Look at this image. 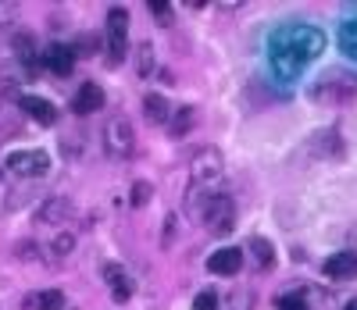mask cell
Segmentation results:
<instances>
[{"label":"cell","mask_w":357,"mask_h":310,"mask_svg":"<svg viewBox=\"0 0 357 310\" xmlns=\"http://www.w3.org/2000/svg\"><path fill=\"white\" fill-rule=\"evenodd\" d=\"M279 310H307V303L301 296H282L279 300Z\"/></svg>","instance_id":"26"},{"label":"cell","mask_w":357,"mask_h":310,"mask_svg":"<svg viewBox=\"0 0 357 310\" xmlns=\"http://www.w3.org/2000/svg\"><path fill=\"white\" fill-rule=\"evenodd\" d=\"M325 47V36L311 25H286L272 36V68L286 79L301 75V68L311 57H318Z\"/></svg>","instance_id":"1"},{"label":"cell","mask_w":357,"mask_h":310,"mask_svg":"<svg viewBox=\"0 0 357 310\" xmlns=\"http://www.w3.org/2000/svg\"><path fill=\"white\" fill-rule=\"evenodd\" d=\"M72 250H75V235H68V232H61V235L50 242V254L54 257H68Z\"/></svg>","instance_id":"21"},{"label":"cell","mask_w":357,"mask_h":310,"mask_svg":"<svg viewBox=\"0 0 357 310\" xmlns=\"http://www.w3.org/2000/svg\"><path fill=\"white\" fill-rule=\"evenodd\" d=\"M243 268V250H236V246H222L207 257V271L211 274H236Z\"/></svg>","instance_id":"9"},{"label":"cell","mask_w":357,"mask_h":310,"mask_svg":"<svg viewBox=\"0 0 357 310\" xmlns=\"http://www.w3.org/2000/svg\"><path fill=\"white\" fill-rule=\"evenodd\" d=\"M22 310H36V293H29V296H25V307H22Z\"/></svg>","instance_id":"28"},{"label":"cell","mask_w":357,"mask_h":310,"mask_svg":"<svg viewBox=\"0 0 357 310\" xmlns=\"http://www.w3.org/2000/svg\"><path fill=\"white\" fill-rule=\"evenodd\" d=\"M100 104H104V89H100L97 82H86V86L75 93L72 111H75V114H93V111H100Z\"/></svg>","instance_id":"12"},{"label":"cell","mask_w":357,"mask_h":310,"mask_svg":"<svg viewBox=\"0 0 357 310\" xmlns=\"http://www.w3.org/2000/svg\"><path fill=\"white\" fill-rule=\"evenodd\" d=\"M250 257L257 261V268H272L275 264V250L268 239H250Z\"/></svg>","instance_id":"17"},{"label":"cell","mask_w":357,"mask_h":310,"mask_svg":"<svg viewBox=\"0 0 357 310\" xmlns=\"http://www.w3.org/2000/svg\"><path fill=\"white\" fill-rule=\"evenodd\" d=\"M222 171H225V164H222V153H218L215 146H200V150L193 153L190 175H193L197 185H218V182H222Z\"/></svg>","instance_id":"5"},{"label":"cell","mask_w":357,"mask_h":310,"mask_svg":"<svg viewBox=\"0 0 357 310\" xmlns=\"http://www.w3.org/2000/svg\"><path fill=\"white\" fill-rule=\"evenodd\" d=\"M136 146V132H132V121L114 114L107 125H104V150L111 153V157H129Z\"/></svg>","instance_id":"4"},{"label":"cell","mask_w":357,"mask_h":310,"mask_svg":"<svg viewBox=\"0 0 357 310\" xmlns=\"http://www.w3.org/2000/svg\"><path fill=\"white\" fill-rule=\"evenodd\" d=\"M143 114L151 125H168V118H172V104L161 97V93H151V97L143 100Z\"/></svg>","instance_id":"15"},{"label":"cell","mask_w":357,"mask_h":310,"mask_svg":"<svg viewBox=\"0 0 357 310\" xmlns=\"http://www.w3.org/2000/svg\"><path fill=\"white\" fill-rule=\"evenodd\" d=\"M311 97L318 104H350L357 97V75L354 72H329L311 86Z\"/></svg>","instance_id":"2"},{"label":"cell","mask_w":357,"mask_h":310,"mask_svg":"<svg viewBox=\"0 0 357 310\" xmlns=\"http://www.w3.org/2000/svg\"><path fill=\"white\" fill-rule=\"evenodd\" d=\"M40 61H43V68L54 72V75H72V68H75V50L65 47V43H50V47L40 54Z\"/></svg>","instance_id":"8"},{"label":"cell","mask_w":357,"mask_h":310,"mask_svg":"<svg viewBox=\"0 0 357 310\" xmlns=\"http://www.w3.org/2000/svg\"><path fill=\"white\" fill-rule=\"evenodd\" d=\"M75 214V207L65 200V196H54V200H47V203H40V210H36V222L40 225H61V222H68Z\"/></svg>","instance_id":"11"},{"label":"cell","mask_w":357,"mask_h":310,"mask_svg":"<svg viewBox=\"0 0 357 310\" xmlns=\"http://www.w3.org/2000/svg\"><path fill=\"white\" fill-rule=\"evenodd\" d=\"M343 310H357V300H350V303H347V307H343Z\"/></svg>","instance_id":"29"},{"label":"cell","mask_w":357,"mask_h":310,"mask_svg":"<svg viewBox=\"0 0 357 310\" xmlns=\"http://www.w3.org/2000/svg\"><path fill=\"white\" fill-rule=\"evenodd\" d=\"M146 200H151V185H146V182H136V185H132V203L143 207Z\"/></svg>","instance_id":"24"},{"label":"cell","mask_w":357,"mask_h":310,"mask_svg":"<svg viewBox=\"0 0 357 310\" xmlns=\"http://www.w3.org/2000/svg\"><path fill=\"white\" fill-rule=\"evenodd\" d=\"M104 282L114 289V300L126 303V300L132 296V282H129V274H126L122 264H107V268H104Z\"/></svg>","instance_id":"14"},{"label":"cell","mask_w":357,"mask_h":310,"mask_svg":"<svg viewBox=\"0 0 357 310\" xmlns=\"http://www.w3.org/2000/svg\"><path fill=\"white\" fill-rule=\"evenodd\" d=\"M151 15L158 18V25H172V4L165 0H151Z\"/></svg>","instance_id":"23"},{"label":"cell","mask_w":357,"mask_h":310,"mask_svg":"<svg viewBox=\"0 0 357 310\" xmlns=\"http://www.w3.org/2000/svg\"><path fill=\"white\" fill-rule=\"evenodd\" d=\"M193 310H222V307H218V293H215V289H204V293H197Z\"/></svg>","instance_id":"22"},{"label":"cell","mask_w":357,"mask_h":310,"mask_svg":"<svg viewBox=\"0 0 357 310\" xmlns=\"http://www.w3.org/2000/svg\"><path fill=\"white\" fill-rule=\"evenodd\" d=\"M340 43H343V50L357 61V18H350V22L340 29Z\"/></svg>","instance_id":"20"},{"label":"cell","mask_w":357,"mask_h":310,"mask_svg":"<svg viewBox=\"0 0 357 310\" xmlns=\"http://www.w3.org/2000/svg\"><path fill=\"white\" fill-rule=\"evenodd\" d=\"M93 50H97V36H82V40H79V47H75V57H79V54H82V57H89Z\"/></svg>","instance_id":"25"},{"label":"cell","mask_w":357,"mask_h":310,"mask_svg":"<svg viewBox=\"0 0 357 310\" xmlns=\"http://www.w3.org/2000/svg\"><path fill=\"white\" fill-rule=\"evenodd\" d=\"M193 121H197V111H193V107H178V111L168 118V132L178 139V136H186V132L193 129Z\"/></svg>","instance_id":"16"},{"label":"cell","mask_w":357,"mask_h":310,"mask_svg":"<svg viewBox=\"0 0 357 310\" xmlns=\"http://www.w3.org/2000/svg\"><path fill=\"white\" fill-rule=\"evenodd\" d=\"M36 310H65V293L61 289L36 293Z\"/></svg>","instance_id":"19"},{"label":"cell","mask_w":357,"mask_h":310,"mask_svg":"<svg viewBox=\"0 0 357 310\" xmlns=\"http://www.w3.org/2000/svg\"><path fill=\"white\" fill-rule=\"evenodd\" d=\"M200 222H204V228H207V232H215V235L232 232V225H236V203H232L225 193H215Z\"/></svg>","instance_id":"6"},{"label":"cell","mask_w":357,"mask_h":310,"mask_svg":"<svg viewBox=\"0 0 357 310\" xmlns=\"http://www.w3.org/2000/svg\"><path fill=\"white\" fill-rule=\"evenodd\" d=\"M129 50V15L122 8L107 11V65H122Z\"/></svg>","instance_id":"3"},{"label":"cell","mask_w":357,"mask_h":310,"mask_svg":"<svg viewBox=\"0 0 357 310\" xmlns=\"http://www.w3.org/2000/svg\"><path fill=\"white\" fill-rule=\"evenodd\" d=\"M18 107L33 118V121H40V125H54L57 121V111H54V104L50 100H43V97H22L18 100Z\"/></svg>","instance_id":"13"},{"label":"cell","mask_w":357,"mask_h":310,"mask_svg":"<svg viewBox=\"0 0 357 310\" xmlns=\"http://www.w3.org/2000/svg\"><path fill=\"white\" fill-rule=\"evenodd\" d=\"M232 310H250V293H236L232 296Z\"/></svg>","instance_id":"27"},{"label":"cell","mask_w":357,"mask_h":310,"mask_svg":"<svg viewBox=\"0 0 357 310\" xmlns=\"http://www.w3.org/2000/svg\"><path fill=\"white\" fill-rule=\"evenodd\" d=\"M325 274H329L333 282H350V278H357V254L343 250V254L329 257L325 261Z\"/></svg>","instance_id":"10"},{"label":"cell","mask_w":357,"mask_h":310,"mask_svg":"<svg viewBox=\"0 0 357 310\" xmlns=\"http://www.w3.org/2000/svg\"><path fill=\"white\" fill-rule=\"evenodd\" d=\"M136 75L139 79L154 75V47L151 43H139V50H136Z\"/></svg>","instance_id":"18"},{"label":"cell","mask_w":357,"mask_h":310,"mask_svg":"<svg viewBox=\"0 0 357 310\" xmlns=\"http://www.w3.org/2000/svg\"><path fill=\"white\" fill-rule=\"evenodd\" d=\"M8 171L18 178H40L50 171V157L47 150H15L8 157Z\"/></svg>","instance_id":"7"}]
</instances>
